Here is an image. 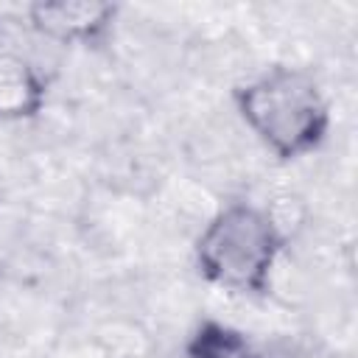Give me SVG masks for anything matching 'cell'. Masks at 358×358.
I'll list each match as a JSON object with an SVG mask.
<instances>
[{
  "mask_svg": "<svg viewBox=\"0 0 358 358\" xmlns=\"http://www.w3.org/2000/svg\"><path fill=\"white\" fill-rule=\"evenodd\" d=\"M249 131L280 159H302L322 148L330 131V103L319 81L291 64H271L232 90Z\"/></svg>",
  "mask_w": 358,
  "mask_h": 358,
  "instance_id": "obj_1",
  "label": "cell"
},
{
  "mask_svg": "<svg viewBox=\"0 0 358 358\" xmlns=\"http://www.w3.org/2000/svg\"><path fill=\"white\" fill-rule=\"evenodd\" d=\"M285 232L268 207L232 201L221 207L199 232L193 257L199 274L229 294L263 296L271 288Z\"/></svg>",
  "mask_w": 358,
  "mask_h": 358,
  "instance_id": "obj_2",
  "label": "cell"
},
{
  "mask_svg": "<svg viewBox=\"0 0 358 358\" xmlns=\"http://www.w3.org/2000/svg\"><path fill=\"white\" fill-rule=\"evenodd\" d=\"M28 25L53 42L101 48L117 22L120 6L101 0H62V3H31L25 8Z\"/></svg>",
  "mask_w": 358,
  "mask_h": 358,
  "instance_id": "obj_3",
  "label": "cell"
},
{
  "mask_svg": "<svg viewBox=\"0 0 358 358\" xmlns=\"http://www.w3.org/2000/svg\"><path fill=\"white\" fill-rule=\"evenodd\" d=\"M45 103L48 78L39 67L14 50H0V123L31 120Z\"/></svg>",
  "mask_w": 358,
  "mask_h": 358,
  "instance_id": "obj_4",
  "label": "cell"
},
{
  "mask_svg": "<svg viewBox=\"0 0 358 358\" xmlns=\"http://www.w3.org/2000/svg\"><path fill=\"white\" fill-rule=\"evenodd\" d=\"M185 358H263L246 333L232 324L204 319L185 344Z\"/></svg>",
  "mask_w": 358,
  "mask_h": 358,
  "instance_id": "obj_5",
  "label": "cell"
}]
</instances>
